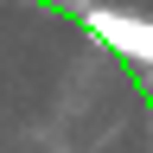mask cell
<instances>
[{
	"label": "cell",
	"mask_w": 153,
	"mask_h": 153,
	"mask_svg": "<svg viewBox=\"0 0 153 153\" xmlns=\"http://www.w3.org/2000/svg\"><path fill=\"white\" fill-rule=\"evenodd\" d=\"M76 19H83V32H89V38H102L108 51H121L128 64H140V70L153 76V19L121 13V7H83Z\"/></svg>",
	"instance_id": "cell-1"
}]
</instances>
